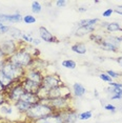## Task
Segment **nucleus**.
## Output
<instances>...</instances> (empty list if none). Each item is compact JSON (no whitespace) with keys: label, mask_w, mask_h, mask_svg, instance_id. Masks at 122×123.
<instances>
[{"label":"nucleus","mask_w":122,"mask_h":123,"mask_svg":"<svg viewBox=\"0 0 122 123\" xmlns=\"http://www.w3.org/2000/svg\"><path fill=\"white\" fill-rule=\"evenodd\" d=\"M54 113H56V111L48 102H38L36 104L32 105V107L30 108V111L25 115L27 118L34 122L36 120L44 118V117L49 116V115Z\"/></svg>","instance_id":"obj_1"},{"label":"nucleus","mask_w":122,"mask_h":123,"mask_svg":"<svg viewBox=\"0 0 122 123\" xmlns=\"http://www.w3.org/2000/svg\"><path fill=\"white\" fill-rule=\"evenodd\" d=\"M7 59L13 64L24 69H26L27 68H30L35 62L34 56L30 54V52H27L26 49H18L15 54L9 57Z\"/></svg>","instance_id":"obj_2"},{"label":"nucleus","mask_w":122,"mask_h":123,"mask_svg":"<svg viewBox=\"0 0 122 123\" xmlns=\"http://www.w3.org/2000/svg\"><path fill=\"white\" fill-rule=\"evenodd\" d=\"M2 72L4 73L9 78H11L14 82L18 83L24 78V73H25V69L19 68V66L13 64L12 62H10L9 59H5L3 68H2Z\"/></svg>","instance_id":"obj_3"},{"label":"nucleus","mask_w":122,"mask_h":123,"mask_svg":"<svg viewBox=\"0 0 122 123\" xmlns=\"http://www.w3.org/2000/svg\"><path fill=\"white\" fill-rule=\"evenodd\" d=\"M71 98L66 97H59V98H53V99H48L45 102H48L49 105L55 110V111H62L64 110L70 108V101Z\"/></svg>","instance_id":"obj_4"},{"label":"nucleus","mask_w":122,"mask_h":123,"mask_svg":"<svg viewBox=\"0 0 122 123\" xmlns=\"http://www.w3.org/2000/svg\"><path fill=\"white\" fill-rule=\"evenodd\" d=\"M61 84H63V82L61 81L59 76L56 74H49V75H44L42 82H41V86L43 88H45L46 91H51V89L57 87Z\"/></svg>","instance_id":"obj_5"},{"label":"nucleus","mask_w":122,"mask_h":123,"mask_svg":"<svg viewBox=\"0 0 122 123\" xmlns=\"http://www.w3.org/2000/svg\"><path fill=\"white\" fill-rule=\"evenodd\" d=\"M24 93H25V91H24L21 82H18V83H16V84H14L12 87L7 91V93L5 95H6L9 102L16 103L17 101H19V100L21 99V96Z\"/></svg>","instance_id":"obj_6"},{"label":"nucleus","mask_w":122,"mask_h":123,"mask_svg":"<svg viewBox=\"0 0 122 123\" xmlns=\"http://www.w3.org/2000/svg\"><path fill=\"white\" fill-rule=\"evenodd\" d=\"M59 97H66V98H72V94L70 88L66 86L64 83L61 84L57 87L49 91V97L48 99H53V98H59Z\"/></svg>","instance_id":"obj_7"},{"label":"nucleus","mask_w":122,"mask_h":123,"mask_svg":"<svg viewBox=\"0 0 122 123\" xmlns=\"http://www.w3.org/2000/svg\"><path fill=\"white\" fill-rule=\"evenodd\" d=\"M0 49H2L6 58L11 57L19 49L17 47V43L14 40H3L2 42H0Z\"/></svg>","instance_id":"obj_8"},{"label":"nucleus","mask_w":122,"mask_h":123,"mask_svg":"<svg viewBox=\"0 0 122 123\" xmlns=\"http://www.w3.org/2000/svg\"><path fill=\"white\" fill-rule=\"evenodd\" d=\"M59 115L63 123H75L79 119V114L75 110H72L71 107L62 111H59Z\"/></svg>","instance_id":"obj_9"},{"label":"nucleus","mask_w":122,"mask_h":123,"mask_svg":"<svg viewBox=\"0 0 122 123\" xmlns=\"http://www.w3.org/2000/svg\"><path fill=\"white\" fill-rule=\"evenodd\" d=\"M43 76H44V75H42V73H41L37 68H26L25 73H24V78H25V79L32 80V81L37 82V83H41V82H42Z\"/></svg>","instance_id":"obj_10"},{"label":"nucleus","mask_w":122,"mask_h":123,"mask_svg":"<svg viewBox=\"0 0 122 123\" xmlns=\"http://www.w3.org/2000/svg\"><path fill=\"white\" fill-rule=\"evenodd\" d=\"M20 82H21L22 86H23L24 91L27 92V93H32V94H37L38 95V93H39V91L41 88V83L34 82V81L25 79V78H23Z\"/></svg>","instance_id":"obj_11"},{"label":"nucleus","mask_w":122,"mask_h":123,"mask_svg":"<svg viewBox=\"0 0 122 123\" xmlns=\"http://www.w3.org/2000/svg\"><path fill=\"white\" fill-rule=\"evenodd\" d=\"M39 36H40L41 40L45 41V42H48V43H53V42H57L58 41L57 38L44 26L39 27Z\"/></svg>","instance_id":"obj_12"},{"label":"nucleus","mask_w":122,"mask_h":123,"mask_svg":"<svg viewBox=\"0 0 122 123\" xmlns=\"http://www.w3.org/2000/svg\"><path fill=\"white\" fill-rule=\"evenodd\" d=\"M33 123H63V122H62V120H61L59 113L56 111V113L49 115V116H46L39 120H36V121H34Z\"/></svg>","instance_id":"obj_13"},{"label":"nucleus","mask_w":122,"mask_h":123,"mask_svg":"<svg viewBox=\"0 0 122 123\" xmlns=\"http://www.w3.org/2000/svg\"><path fill=\"white\" fill-rule=\"evenodd\" d=\"M22 16L20 13L13 14V15H6V14H0V21H2L3 23L5 22H13V23H17L22 20Z\"/></svg>","instance_id":"obj_14"},{"label":"nucleus","mask_w":122,"mask_h":123,"mask_svg":"<svg viewBox=\"0 0 122 123\" xmlns=\"http://www.w3.org/2000/svg\"><path fill=\"white\" fill-rule=\"evenodd\" d=\"M20 100H22V101H24L26 103H29V104H30V105H34V104H36V103H38V102H41L40 98H39V96H38L37 94L27 93V92H25V93L22 95Z\"/></svg>","instance_id":"obj_15"},{"label":"nucleus","mask_w":122,"mask_h":123,"mask_svg":"<svg viewBox=\"0 0 122 123\" xmlns=\"http://www.w3.org/2000/svg\"><path fill=\"white\" fill-rule=\"evenodd\" d=\"M96 30V25H92V26H78V29L75 32V35L78 37H82L87 34H91L94 31Z\"/></svg>","instance_id":"obj_16"},{"label":"nucleus","mask_w":122,"mask_h":123,"mask_svg":"<svg viewBox=\"0 0 122 123\" xmlns=\"http://www.w3.org/2000/svg\"><path fill=\"white\" fill-rule=\"evenodd\" d=\"M14 105H15V107L17 108V111L19 113H22V114H26L27 111H30V108L32 107L30 104L22 101V100H19V101H17L16 103H14Z\"/></svg>","instance_id":"obj_17"},{"label":"nucleus","mask_w":122,"mask_h":123,"mask_svg":"<svg viewBox=\"0 0 122 123\" xmlns=\"http://www.w3.org/2000/svg\"><path fill=\"white\" fill-rule=\"evenodd\" d=\"M0 82L7 88V91H9L14 84H16V82H14V81L11 79V78L7 77L2 71H0Z\"/></svg>","instance_id":"obj_18"},{"label":"nucleus","mask_w":122,"mask_h":123,"mask_svg":"<svg viewBox=\"0 0 122 123\" xmlns=\"http://www.w3.org/2000/svg\"><path fill=\"white\" fill-rule=\"evenodd\" d=\"M86 93V89H85V87L83 86L81 83H74L73 84V94L75 95L76 97H82L84 96V94Z\"/></svg>","instance_id":"obj_19"},{"label":"nucleus","mask_w":122,"mask_h":123,"mask_svg":"<svg viewBox=\"0 0 122 123\" xmlns=\"http://www.w3.org/2000/svg\"><path fill=\"white\" fill-rule=\"evenodd\" d=\"M71 49L74 53L79 54V55H84L85 53H86V46H85V44L82 43V42H77V43L73 44L71 47Z\"/></svg>","instance_id":"obj_20"},{"label":"nucleus","mask_w":122,"mask_h":123,"mask_svg":"<svg viewBox=\"0 0 122 123\" xmlns=\"http://www.w3.org/2000/svg\"><path fill=\"white\" fill-rule=\"evenodd\" d=\"M99 21L98 18H86V19H81L78 21L77 25L78 26H92L96 25V23Z\"/></svg>","instance_id":"obj_21"},{"label":"nucleus","mask_w":122,"mask_h":123,"mask_svg":"<svg viewBox=\"0 0 122 123\" xmlns=\"http://www.w3.org/2000/svg\"><path fill=\"white\" fill-rule=\"evenodd\" d=\"M105 41L110 42V44H113L114 46H116L117 49H119L120 44L122 42V37H118V36H107L106 39H104Z\"/></svg>","instance_id":"obj_22"},{"label":"nucleus","mask_w":122,"mask_h":123,"mask_svg":"<svg viewBox=\"0 0 122 123\" xmlns=\"http://www.w3.org/2000/svg\"><path fill=\"white\" fill-rule=\"evenodd\" d=\"M9 34L11 35V37H12L13 39L20 40V39L22 38V34H23V33H22L19 29H17V27H10Z\"/></svg>","instance_id":"obj_23"},{"label":"nucleus","mask_w":122,"mask_h":123,"mask_svg":"<svg viewBox=\"0 0 122 123\" xmlns=\"http://www.w3.org/2000/svg\"><path fill=\"white\" fill-rule=\"evenodd\" d=\"M105 30L109 33H113V32H118V31H122V27L120 26V24L117 22H110L107 23V25L105 26Z\"/></svg>","instance_id":"obj_24"},{"label":"nucleus","mask_w":122,"mask_h":123,"mask_svg":"<svg viewBox=\"0 0 122 123\" xmlns=\"http://www.w3.org/2000/svg\"><path fill=\"white\" fill-rule=\"evenodd\" d=\"M99 46L101 47L102 49H104V51H110V52H117L118 49L116 46H114L113 44H110V42H107V41L103 40L102 42L99 44Z\"/></svg>","instance_id":"obj_25"},{"label":"nucleus","mask_w":122,"mask_h":123,"mask_svg":"<svg viewBox=\"0 0 122 123\" xmlns=\"http://www.w3.org/2000/svg\"><path fill=\"white\" fill-rule=\"evenodd\" d=\"M61 65L63 66V68H68V69H75L77 66L76 62H75L74 60L72 59H66V60H63L62 63H61Z\"/></svg>","instance_id":"obj_26"},{"label":"nucleus","mask_w":122,"mask_h":123,"mask_svg":"<svg viewBox=\"0 0 122 123\" xmlns=\"http://www.w3.org/2000/svg\"><path fill=\"white\" fill-rule=\"evenodd\" d=\"M42 10V6L38 1H33L32 2V12L34 14H39Z\"/></svg>","instance_id":"obj_27"},{"label":"nucleus","mask_w":122,"mask_h":123,"mask_svg":"<svg viewBox=\"0 0 122 123\" xmlns=\"http://www.w3.org/2000/svg\"><path fill=\"white\" fill-rule=\"evenodd\" d=\"M93 117V113L92 111H83V113L79 114V120H82V121H85V120H88Z\"/></svg>","instance_id":"obj_28"},{"label":"nucleus","mask_w":122,"mask_h":123,"mask_svg":"<svg viewBox=\"0 0 122 123\" xmlns=\"http://www.w3.org/2000/svg\"><path fill=\"white\" fill-rule=\"evenodd\" d=\"M0 111L4 115H10V114H12L13 108H12V106H7L6 104H4V105L0 106Z\"/></svg>","instance_id":"obj_29"},{"label":"nucleus","mask_w":122,"mask_h":123,"mask_svg":"<svg viewBox=\"0 0 122 123\" xmlns=\"http://www.w3.org/2000/svg\"><path fill=\"white\" fill-rule=\"evenodd\" d=\"M22 20L25 22L26 24H33L36 22V18L32 15H25V16H23V19H22Z\"/></svg>","instance_id":"obj_30"},{"label":"nucleus","mask_w":122,"mask_h":123,"mask_svg":"<svg viewBox=\"0 0 122 123\" xmlns=\"http://www.w3.org/2000/svg\"><path fill=\"white\" fill-rule=\"evenodd\" d=\"M91 39H92V40L95 41V42L98 44V45L102 42V41L104 40L102 36H100V35H95V34H92V35H91Z\"/></svg>","instance_id":"obj_31"},{"label":"nucleus","mask_w":122,"mask_h":123,"mask_svg":"<svg viewBox=\"0 0 122 123\" xmlns=\"http://www.w3.org/2000/svg\"><path fill=\"white\" fill-rule=\"evenodd\" d=\"M99 78H100L101 80L105 81V82H109V83L113 82V79L106 74V73H101V74H99Z\"/></svg>","instance_id":"obj_32"},{"label":"nucleus","mask_w":122,"mask_h":123,"mask_svg":"<svg viewBox=\"0 0 122 123\" xmlns=\"http://www.w3.org/2000/svg\"><path fill=\"white\" fill-rule=\"evenodd\" d=\"M22 40L24 41V42H27V43H32L33 42V38L32 36H30V34H22Z\"/></svg>","instance_id":"obj_33"},{"label":"nucleus","mask_w":122,"mask_h":123,"mask_svg":"<svg viewBox=\"0 0 122 123\" xmlns=\"http://www.w3.org/2000/svg\"><path fill=\"white\" fill-rule=\"evenodd\" d=\"M9 103V100H7V97L5 94H0V106L7 104Z\"/></svg>","instance_id":"obj_34"},{"label":"nucleus","mask_w":122,"mask_h":123,"mask_svg":"<svg viewBox=\"0 0 122 123\" xmlns=\"http://www.w3.org/2000/svg\"><path fill=\"white\" fill-rule=\"evenodd\" d=\"M106 74L109 75V76L112 78V79H117V78H119V76H120V74H118L117 72H115V71H110V69L106 71Z\"/></svg>","instance_id":"obj_35"},{"label":"nucleus","mask_w":122,"mask_h":123,"mask_svg":"<svg viewBox=\"0 0 122 123\" xmlns=\"http://www.w3.org/2000/svg\"><path fill=\"white\" fill-rule=\"evenodd\" d=\"M104 110H106L109 111H112V113H115V111H117V107H116L115 105H113V104H105L104 105Z\"/></svg>","instance_id":"obj_36"},{"label":"nucleus","mask_w":122,"mask_h":123,"mask_svg":"<svg viewBox=\"0 0 122 123\" xmlns=\"http://www.w3.org/2000/svg\"><path fill=\"white\" fill-rule=\"evenodd\" d=\"M10 27L11 26H9V25H3L2 27H0V35H3V34H6V33H9Z\"/></svg>","instance_id":"obj_37"},{"label":"nucleus","mask_w":122,"mask_h":123,"mask_svg":"<svg viewBox=\"0 0 122 123\" xmlns=\"http://www.w3.org/2000/svg\"><path fill=\"white\" fill-rule=\"evenodd\" d=\"M114 13V10H112V9H107V10H105L104 12H103V14H102V16L103 17H105V18H107V17H110V16H112V14Z\"/></svg>","instance_id":"obj_38"},{"label":"nucleus","mask_w":122,"mask_h":123,"mask_svg":"<svg viewBox=\"0 0 122 123\" xmlns=\"http://www.w3.org/2000/svg\"><path fill=\"white\" fill-rule=\"evenodd\" d=\"M110 92H112L114 95H120V96H122V88H114V87H112Z\"/></svg>","instance_id":"obj_39"},{"label":"nucleus","mask_w":122,"mask_h":123,"mask_svg":"<svg viewBox=\"0 0 122 123\" xmlns=\"http://www.w3.org/2000/svg\"><path fill=\"white\" fill-rule=\"evenodd\" d=\"M110 85L114 88H122V83H119V82H110Z\"/></svg>","instance_id":"obj_40"},{"label":"nucleus","mask_w":122,"mask_h":123,"mask_svg":"<svg viewBox=\"0 0 122 123\" xmlns=\"http://www.w3.org/2000/svg\"><path fill=\"white\" fill-rule=\"evenodd\" d=\"M65 4H66V1H65V0H58V1H56L57 7H63Z\"/></svg>","instance_id":"obj_41"},{"label":"nucleus","mask_w":122,"mask_h":123,"mask_svg":"<svg viewBox=\"0 0 122 123\" xmlns=\"http://www.w3.org/2000/svg\"><path fill=\"white\" fill-rule=\"evenodd\" d=\"M7 93V88L0 82V94H6Z\"/></svg>","instance_id":"obj_42"},{"label":"nucleus","mask_w":122,"mask_h":123,"mask_svg":"<svg viewBox=\"0 0 122 123\" xmlns=\"http://www.w3.org/2000/svg\"><path fill=\"white\" fill-rule=\"evenodd\" d=\"M34 45H39V44L41 43V40L40 39H38V38H34L33 39V42H32Z\"/></svg>","instance_id":"obj_43"},{"label":"nucleus","mask_w":122,"mask_h":123,"mask_svg":"<svg viewBox=\"0 0 122 123\" xmlns=\"http://www.w3.org/2000/svg\"><path fill=\"white\" fill-rule=\"evenodd\" d=\"M5 59H6V57H5L4 53L2 52V49H0V60H5Z\"/></svg>","instance_id":"obj_44"},{"label":"nucleus","mask_w":122,"mask_h":123,"mask_svg":"<svg viewBox=\"0 0 122 123\" xmlns=\"http://www.w3.org/2000/svg\"><path fill=\"white\" fill-rule=\"evenodd\" d=\"M87 11V9L85 6H81V7H78V12H80V13H83V12H86Z\"/></svg>","instance_id":"obj_45"},{"label":"nucleus","mask_w":122,"mask_h":123,"mask_svg":"<svg viewBox=\"0 0 122 123\" xmlns=\"http://www.w3.org/2000/svg\"><path fill=\"white\" fill-rule=\"evenodd\" d=\"M110 98H112V100H116V99H121L122 96H120V95H113Z\"/></svg>","instance_id":"obj_46"},{"label":"nucleus","mask_w":122,"mask_h":123,"mask_svg":"<svg viewBox=\"0 0 122 123\" xmlns=\"http://www.w3.org/2000/svg\"><path fill=\"white\" fill-rule=\"evenodd\" d=\"M116 61H117V63L119 64V65L122 66V56H120V57H118L117 59H116Z\"/></svg>","instance_id":"obj_47"},{"label":"nucleus","mask_w":122,"mask_h":123,"mask_svg":"<svg viewBox=\"0 0 122 123\" xmlns=\"http://www.w3.org/2000/svg\"><path fill=\"white\" fill-rule=\"evenodd\" d=\"M115 12L117 13V14H119V15H122V11H121V10H116Z\"/></svg>","instance_id":"obj_48"},{"label":"nucleus","mask_w":122,"mask_h":123,"mask_svg":"<svg viewBox=\"0 0 122 123\" xmlns=\"http://www.w3.org/2000/svg\"><path fill=\"white\" fill-rule=\"evenodd\" d=\"M94 95H95L96 97H98V96H99V94H98V91H97V89H95V92H94Z\"/></svg>","instance_id":"obj_49"},{"label":"nucleus","mask_w":122,"mask_h":123,"mask_svg":"<svg viewBox=\"0 0 122 123\" xmlns=\"http://www.w3.org/2000/svg\"><path fill=\"white\" fill-rule=\"evenodd\" d=\"M3 25H5V24H4V23H3V22H2V21H0V27H2Z\"/></svg>","instance_id":"obj_50"},{"label":"nucleus","mask_w":122,"mask_h":123,"mask_svg":"<svg viewBox=\"0 0 122 123\" xmlns=\"http://www.w3.org/2000/svg\"><path fill=\"white\" fill-rule=\"evenodd\" d=\"M117 10H121L122 11V5H119V6H118V9Z\"/></svg>","instance_id":"obj_51"}]
</instances>
